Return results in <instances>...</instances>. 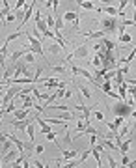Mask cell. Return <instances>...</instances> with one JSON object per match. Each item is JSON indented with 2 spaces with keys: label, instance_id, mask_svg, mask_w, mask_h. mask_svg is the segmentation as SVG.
Instances as JSON below:
<instances>
[{
  "label": "cell",
  "instance_id": "16",
  "mask_svg": "<svg viewBox=\"0 0 136 168\" xmlns=\"http://www.w3.org/2000/svg\"><path fill=\"white\" fill-rule=\"evenodd\" d=\"M77 90H80V95H82V97H86V99L91 97V90H90V88H86V86H77Z\"/></svg>",
  "mask_w": 136,
  "mask_h": 168
},
{
  "label": "cell",
  "instance_id": "28",
  "mask_svg": "<svg viewBox=\"0 0 136 168\" xmlns=\"http://www.w3.org/2000/svg\"><path fill=\"white\" fill-rule=\"evenodd\" d=\"M54 24H56V19L54 17H47V26H49V30H54Z\"/></svg>",
  "mask_w": 136,
  "mask_h": 168
},
{
  "label": "cell",
  "instance_id": "4",
  "mask_svg": "<svg viewBox=\"0 0 136 168\" xmlns=\"http://www.w3.org/2000/svg\"><path fill=\"white\" fill-rule=\"evenodd\" d=\"M88 54H90V45L84 43V45H80L78 49H75L71 54H67V56H65V62H69L71 58H88Z\"/></svg>",
  "mask_w": 136,
  "mask_h": 168
},
{
  "label": "cell",
  "instance_id": "3",
  "mask_svg": "<svg viewBox=\"0 0 136 168\" xmlns=\"http://www.w3.org/2000/svg\"><path fill=\"white\" fill-rule=\"evenodd\" d=\"M24 34L28 36V41H30V47H28V50H30V52H34V54H37V56H45V50H43V45H41V41H39L37 37L30 36V32H24Z\"/></svg>",
  "mask_w": 136,
  "mask_h": 168
},
{
  "label": "cell",
  "instance_id": "22",
  "mask_svg": "<svg viewBox=\"0 0 136 168\" xmlns=\"http://www.w3.org/2000/svg\"><path fill=\"white\" fill-rule=\"evenodd\" d=\"M22 58H24V62H26V64H34V62H35V54H34V52H30V50H28Z\"/></svg>",
  "mask_w": 136,
  "mask_h": 168
},
{
  "label": "cell",
  "instance_id": "39",
  "mask_svg": "<svg viewBox=\"0 0 136 168\" xmlns=\"http://www.w3.org/2000/svg\"><path fill=\"white\" fill-rule=\"evenodd\" d=\"M133 21H134V22H136V9H134V11H133Z\"/></svg>",
  "mask_w": 136,
  "mask_h": 168
},
{
  "label": "cell",
  "instance_id": "19",
  "mask_svg": "<svg viewBox=\"0 0 136 168\" xmlns=\"http://www.w3.org/2000/svg\"><path fill=\"white\" fill-rule=\"evenodd\" d=\"M63 28V15H56V24H54V30H62Z\"/></svg>",
  "mask_w": 136,
  "mask_h": 168
},
{
  "label": "cell",
  "instance_id": "7",
  "mask_svg": "<svg viewBox=\"0 0 136 168\" xmlns=\"http://www.w3.org/2000/svg\"><path fill=\"white\" fill-rule=\"evenodd\" d=\"M71 73L73 75H80V77H84V79H88L93 86H95V79H93V75L90 73V71H86V69H82V67H77V65H73L71 67Z\"/></svg>",
  "mask_w": 136,
  "mask_h": 168
},
{
  "label": "cell",
  "instance_id": "13",
  "mask_svg": "<svg viewBox=\"0 0 136 168\" xmlns=\"http://www.w3.org/2000/svg\"><path fill=\"white\" fill-rule=\"evenodd\" d=\"M131 142H133L131 138H129V140H125V142L121 140V144L118 146V151H121V153H127V151H129V148H131Z\"/></svg>",
  "mask_w": 136,
  "mask_h": 168
},
{
  "label": "cell",
  "instance_id": "35",
  "mask_svg": "<svg viewBox=\"0 0 136 168\" xmlns=\"http://www.w3.org/2000/svg\"><path fill=\"white\" fill-rule=\"evenodd\" d=\"M13 21H17V19H15V15L7 13V15H6V22H13Z\"/></svg>",
  "mask_w": 136,
  "mask_h": 168
},
{
  "label": "cell",
  "instance_id": "26",
  "mask_svg": "<svg viewBox=\"0 0 136 168\" xmlns=\"http://www.w3.org/2000/svg\"><path fill=\"white\" fill-rule=\"evenodd\" d=\"M50 71H52V73H62V75L67 73V69H65L63 65H54V67H50Z\"/></svg>",
  "mask_w": 136,
  "mask_h": 168
},
{
  "label": "cell",
  "instance_id": "11",
  "mask_svg": "<svg viewBox=\"0 0 136 168\" xmlns=\"http://www.w3.org/2000/svg\"><path fill=\"white\" fill-rule=\"evenodd\" d=\"M105 30H97V32H90V34H86V37H90V39H101V37H105Z\"/></svg>",
  "mask_w": 136,
  "mask_h": 168
},
{
  "label": "cell",
  "instance_id": "40",
  "mask_svg": "<svg viewBox=\"0 0 136 168\" xmlns=\"http://www.w3.org/2000/svg\"><path fill=\"white\" fill-rule=\"evenodd\" d=\"M101 2H103V4H108V2H112V0H101Z\"/></svg>",
  "mask_w": 136,
  "mask_h": 168
},
{
  "label": "cell",
  "instance_id": "27",
  "mask_svg": "<svg viewBox=\"0 0 136 168\" xmlns=\"http://www.w3.org/2000/svg\"><path fill=\"white\" fill-rule=\"evenodd\" d=\"M90 153H91V150H86V151H84V153L78 157V163H80V165H84V163H86V159L90 157Z\"/></svg>",
  "mask_w": 136,
  "mask_h": 168
},
{
  "label": "cell",
  "instance_id": "12",
  "mask_svg": "<svg viewBox=\"0 0 136 168\" xmlns=\"http://www.w3.org/2000/svg\"><path fill=\"white\" fill-rule=\"evenodd\" d=\"M26 52H28V49H24V50H15V52H11V54H9V58H11V62H17V60H19V58H22Z\"/></svg>",
  "mask_w": 136,
  "mask_h": 168
},
{
  "label": "cell",
  "instance_id": "41",
  "mask_svg": "<svg viewBox=\"0 0 136 168\" xmlns=\"http://www.w3.org/2000/svg\"><path fill=\"white\" fill-rule=\"evenodd\" d=\"M75 2H77V4H82V2H84V0H75Z\"/></svg>",
  "mask_w": 136,
  "mask_h": 168
},
{
  "label": "cell",
  "instance_id": "8",
  "mask_svg": "<svg viewBox=\"0 0 136 168\" xmlns=\"http://www.w3.org/2000/svg\"><path fill=\"white\" fill-rule=\"evenodd\" d=\"M75 157H78V150H77V148H75V150H63V151H62V159H63V163L69 161V159H75Z\"/></svg>",
  "mask_w": 136,
  "mask_h": 168
},
{
  "label": "cell",
  "instance_id": "1",
  "mask_svg": "<svg viewBox=\"0 0 136 168\" xmlns=\"http://www.w3.org/2000/svg\"><path fill=\"white\" fill-rule=\"evenodd\" d=\"M112 112L116 116H123V118H129L133 114V105H129L127 101H118L114 107H112Z\"/></svg>",
  "mask_w": 136,
  "mask_h": 168
},
{
  "label": "cell",
  "instance_id": "43",
  "mask_svg": "<svg viewBox=\"0 0 136 168\" xmlns=\"http://www.w3.org/2000/svg\"><path fill=\"white\" fill-rule=\"evenodd\" d=\"M0 166H2V163H0Z\"/></svg>",
  "mask_w": 136,
  "mask_h": 168
},
{
  "label": "cell",
  "instance_id": "37",
  "mask_svg": "<svg viewBox=\"0 0 136 168\" xmlns=\"http://www.w3.org/2000/svg\"><path fill=\"white\" fill-rule=\"evenodd\" d=\"M71 95H73V92H71V90H65V94H63V97H67V99H69Z\"/></svg>",
  "mask_w": 136,
  "mask_h": 168
},
{
  "label": "cell",
  "instance_id": "17",
  "mask_svg": "<svg viewBox=\"0 0 136 168\" xmlns=\"http://www.w3.org/2000/svg\"><path fill=\"white\" fill-rule=\"evenodd\" d=\"M35 28H37L39 32H45V30H49V26H47V21H43V19L35 21Z\"/></svg>",
  "mask_w": 136,
  "mask_h": 168
},
{
  "label": "cell",
  "instance_id": "20",
  "mask_svg": "<svg viewBox=\"0 0 136 168\" xmlns=\"http://www.w3.org/2000/svg\"><path fill=\"white\" fill-rule=\"evenodd\" d=\"M120 43H133V37L127 32H123V34H120Z\"/></svg>",
  "mask_w": 136,
  "mask_h": 168
},
{
  "label": "cell",
  "instance_id": "24",
  "mask_svg": "<svg viewBox=\"0 0 136 168\" xmlns=\"http://www.w3.org/2000/svg\"><path fill=\"white\" fill-rule=\"evenodd\" d=\"M105 13H108L110 17H116V15H118L120 11H118V7H112V6H106V7H105Z\"/></svg>",
  "mask_w": 136,
  "mask_h": 168
},
{
  "label": "cell",
  "instance_id": "10",
  "mask_svg": "<svg viewBox=\"0 0 136 168\" xmlns=\"http://www.w3.org/2000/svg\"><path fill=\"white\" fill-rule=\"evenodd\" d=\"M101 45H103L105 49H108V50H114V49L118 47V45H116L112 39H106V37H101Z\"/></svg>",
  "mask_w": 136,
  "mask_h": 168
},
{
  "label": "cell",
  "instance_id": "30",
  "mask_svg": "<svg viewBox=\"0 0 136 168\" xmlns=\"http://www.w3.org/2000/svg\"><path fill=\"white\" fill-rule=\"evenodd\" d=\"M78 6H80V7H84V9H90V11H91V9H95V6H93L91 2H82V4H78Z\"/></svg>",
  "mask_w": 136,
  "mask_h": 168
},
{
  "label": "cell",
  "instance_id": "33",
  "mask_svg": "<svg viewBox=\"0 0 136 168\" xmlns=\"http://www.w3.org/2000/svg\"><path fill=\"white\" fill-rule=\"evenodd\" d=\"M43 151H45V146H41V144L34 148V153H37V155H39V153H43Z\"/></svg>",
  "mask_w": 136,
  "mask_h": 168
},
{
  "label": "cell",
  "instance_id": "29",
  "mask_svg": "<svg viewBox=\"0 0 136 168\" xmlns=\"http://www.w3.org/2000/svg\"><path fill=\"white\" fill-rule=\"evenodd\" d=\"M101 90H103L105 94L110 92V90H112V82H110V80H105V84H101Z\"/></svg>",
  "mask_w": 136,
  "mask_h": 168
},
{
  "label": "cell",
  "instance_id": "21",
  "mask_svg": "<svg viewBox=\"0 0 136 168\" xmlns=\"http://www.w3.org/2000/svg\"><path fill=\"white\" fill-rule=\"evenodd\" d=\"M49 50H50L52 54H60V50H63V49H62L58 43H50V45H49Z\"/></svg>",
  "mask_w": 136,
  "mask_h": 168
},
{
  "label": "cell",
  "instance_id": "25",
  "mask_svg": "<svg viewBox=\"0 0 136 168\" xmlns=\"http://www.w3.org/2000/svg\"><path fill=\"white\" fill-rule=\"evenodd\" d=\"M22 34H24V32H15V34H11V36H7V37H6V43H11L13 39H17V37H21Z\"/></svg>",
  "mask_w": 136,
  "mask_h": 168
},
{
  "label": "cell",
  "instance_id": "36",
  "mask_svg": "<svg viewBox=\"0 0 136 168\" xmlns=\"http://www.w3.org/2000/svg\"><path fill=\"white\" fill-rule=\"evenodd\" d=\"M39 19H43L41 17V11H34V21H39Z\"/></svg>",
  "mask_w": 136,
  "mask_h": 168
},
{
  "label": "cell",
  "instance_id": "18",
  "mask_svg": "<svg viewBox=\"0 0 136 168\" xmlns=\"http://www.w3.org/2000/svg\"><path fill=\"white\" fill-rule=\"evenodd\" d=\"M63 19L65 21H75V19H78V13L77 11H67V13H63Z\"/></svg>",
  "mask_w": 136,
  "mask_h": 168
},
{
  "label": "cell",
  "instance_id": "9",
  "mask_svg": "<svg viewBox=\"0 0 136 168\" xmlns=\"http://www.w3.org/2000/svg\"><path fill=\"white\" fill-rule=\"evenodd\" d=\"M21 99H22V108H32L35 105V101H34L32 95H22Z\"/></svg>",
  "mask_w": 136,
  "mask_h": 168
},
{
  "label": "cell",
  "instance_id": "23",
  "mask_svg": "<svg viewBox=\"0 0 136 168\" xmlns=\"http://www.w3.org/2000/svg\"><path fill=\"white\" fill-rule=\"evenodd\" d=\"M26 135L30 137V140H34V135H35V129H34V122H30V123H28V127H26Z\"/></svg>",
  "mask_w": 136,
  "mask_h": 168
},
{
  "label": "cell",
  "instance_id": "5",
  "mask_svg": "<svg viewBox=\"0 0 136 168\" xmlns=\"http://www.w3.org/2000/svg\"><path fill=\"white\" fill-rule=\"evenodd\" d=\"M17 155H19V150H13V148H11V150H7V151H6V153L0 157L2 166H9V165H11V163L17 159Z\"/></svg>",
  "mask_w": 136,
  "mask_h": 168
},
{
  "label": "cell",
  "instance_id": "42",
  "mask_svg": "<svg viewBox=\"0 0 136 168\" xmlns=\"http://www.w3.org/2000/svg\"><path fill=\"white\" fill-rule=\"evenodd\" d=\"M133 4H134V9H136V0H133Z\"/></svg>",
  "mask_w": 136,
  "mask_h": 168
},
{
  "label": "cell",
  "instance_id": "14",
  "mask_svg": "<svg viewBox=\"0 0 136 168\" xmlns=\"http://www.w3.org/2000/svg\"><path fill=\"white\" fill-rule=\"evenodd\" d=\"M91 155L95 157V161H97V166H103V161H101V151L95 148V144L91 146Z\"/></svg>",
  "mask_w": 136,
  "mask_h": 168
},
{
  "label": "cell",
  "instance_id": "38",
  "mask_svg": "<svg viewBox=\"0 0 136 168\" xmlns=\"http://www.w3.org/2000/svg\"><path fill=\"white\" fill-rule=\"evenodd\" d=\"M129 166H133V168H136V161H129Z\"/></svg>",
  "mask_w": 136,
  "mask_h": 168
},
{
  "label": "cell",
  "instance_id": "32",
  "mask_svg": "<svg viewBox=\"0 0 136 168\" xmlns=\"http://www.w3.org/2000/svg\"><path fill=\"white\" fill-rule=\"evenodd\" d=\"M129 157H127V153H123V157H121V166H129Z\"/></svg>",
  "mask_w": 136,
  "mask_h": 168
},
{
  "label": "cell",
  "instance_id": "34",
  "mask_svg": "<svg viewBox=\"0 0 136 168\" xmlns=\"http://www.w3.org/2000/svg\"><path fill=\"white\" fill-rule=\"evenodd\" d=\"M129 2H131V0H121V2H120V7H118V11H123V7H125Z\"/></svg>",
  "mask_w": 136,
  "mask_h": 168
},
{
  "label": "cell",
  "instance_id": "31",
  "mask_svg": "<svg viewBox=\"0 0 136 168\" xmlns=\"http://www.w3.org/2000/svg\"><path fill=\"white\" fill-rule=\"evenodd\" d=\"M93 116H95V120H99V122H105V120H106V118H105V114H103L101 110H95V112H93Z\"/></svg>",
  "mask_w": 136,
  "mask_h": 168
},
{
  "label": "cell",
  "instance_id": "15",
  "mask_svg": "<svg viewBox=\"0 0 136 168\" xmlns=\"http://www.w3.org/2000/svg\"><path fill=\"white\" fill-rule=\"evenodd\" d=\"M26 116H30V110H28V108H21V110H15V118H17V120H24Z\"/></svg>",
  "mask_w": 136,
  "mask_h": 168
},
{
  "label": "cell",
  "instance_id": "2",
  "mask_svg": "<svg viewBox=\"0 0 136 168\" xmlns=\"http://www.w3.org/2000/svg\"><path fill=\"white\" fill-rule=\"evenodd\" d=\"M118 26H120L118 17H105V19L101 21V30H105L106 34L116 32V30H118Z\"/></svg>",
  "mask_w": 136,
  "mask_h": 168
},
{
  "label": "cell",
  "instance_id": "6",
  "mask_svg": "<svg viewBox=\"0 0 136 168\" xmlns=\"http://www.w3.org/2000/svg\"><path fill=\"white\" fill-rule=\"evenodd\" d=\"M39 84H43L45 88H65V82H62V80H58V79H39L37 80Z\"/></svg>",
  "mask_w": 136,
  "mask_h": 168
}]
</instances>
